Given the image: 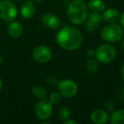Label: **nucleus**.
I'll return each mask as SVG.
<instances>
[{
	"label": "nucleus",
	"mask_w": 124,
	"mask_h": 124,
	"mask_svg": "<svg viewBox=\"0 0 124 124\" xmlns=\"http://www.w3.org/2000/svg\"><path fill=\"white\" fill-rule=\"evenodd\" d=\"M56 42L63 49L72 51L78 48L83 43L81 31L75 27L65 26L59 30L56 34Z\"/></svg>",
	"instance_id": "1"
},
{
	"label": "nucleus",
	"mask_w": 124,
	"mask_h": 124,
	"mask_svg": "<svg viewBox=\"0 0 124 124\" xmlns=\"http://www.w3.org/2000/svg\"><path fill=\"white\" fill-rule=\"evenodd\" d=\"M67 16L73 24H83L88 16V9L86 4L80 0H75L71 2L68 6Z\"/></svg>",
	"instance_id": "2"
},
{
	"label": "nucleus",
	"mask_w": 124,
	"mask_h": 124,
	"mask_svg": "<svg viewBox=\"0 0 124 124\" xmlns=\"http://www.w3.org/2000/svg\"><path fill=\"white\" fill-rule=\"evenodd\" d=\"M101 37L105 42L116 43L123 38V29L118 25L111 23L102 29Z\"/></svg>",
	"instance_id": "3"
},
{
	"label": "nucleus",
	"mask_w": 124,
	"mask_h": 124,
	"mask_svg": "<svg viewBox=\"0 0 124 124\" xmlns=\"http://www.w3.org/2000/svg\"><path fill=\"white\" fill-rule=\"evenodd\" d=\"M95 58L99 62L103 64H108L116 56V50L110 44H102L95 50Z\"/></svg>",
	"instance_id": "4"
},
{
	"label": "nucleus",
	"mask_w": 124,
	"mask_h": 124,
	"mask_svg": "<svg viewBox=\"0 0 124 124\" xmlns=\"http://www.w3.org/2000/svg\"><path fill=\"white\" fill-rule=\"evenodd\" d=\"M18 9L16 5L9 0L0 2V18L6 22H11L16 18Z\"/></svg>",
	"instance_id": "5"
},
{
	"label": "nucleus",
	"mask_w": 124,
	"mask_h": 124,
	"mask_svg": "<svg viewBox=\"0 0 124 124\" xmlns=\"http://www.w3.org/2000/svg\"><path fill=\"white\" fill-rule=\"evenodd\" d=\"M78 85L71 79H65L58 83V90L61 96L65 98H72L78 93Z\"/></svg>",
	"instance_id": "6"
},
{
	"label": "nucleus",
	"mask_w": 124,
	"mask_h": 124,
	"mask_svg": "<svg viewBox=\"0 0 124 124\" xmlns=\"http://www.w3.org/2000/svg\"><path fill=\"white\" fill-rule=\"evenodd\" d=\"M35 112L36 115L40 120L46 121L50 118L53 112V107L50 100L43 99L38 101L35 106Z\"/></svg>",
	"instance_id": "7"
},
{
	"label": "nucleus",
	"mask_w": 124,
	"mask_h": 124,
	"mask_svg": "<svg viewBox=\"0 0 124 124\" xmlns=\"http://www.w3.org/2000/svg\"><path fill=\"white\" fill-rule=\"evenodd\" d=\"M33 59L38 63H46L51 59L52 52L48 47L44 45H40L34 48L32 52Z\"/></svg>",
	"instance_id": "8"
},
{
	"label": "nucleus",
	"mask_w": 124,
	"mask_h": 124,
	"mask_svg": "<svg viewBox=\"0 0 124 124\" xmlns=\"http://www.w3.org/2000/svg\"><path fill=\"white\" fill-rule=\"evenodd\" d=\"M102 21H103V16L102 15H100V13H92L87 16L85 20V28L88 32L95 31L100 27Z\"/></svg>",
	"instance_id": "9"
},
{
	"label": "nucleus",
	"mask_w": 124,
	"mask_h": 124,
	"mask_svg": "<svg viewBox=\"0 0 124 124\" xmlns=\"http://www.w3.org/2000/svg\"><path fill=\"white\" fill-rule=\"evenodd\" d=\"M42 22L46 27L52 30L58 29L60 26V21L59 18L52 13H46L42 16Z\"/></svg>",
	"instance_id": "10"
},
{
	"label": "nucleus",
	"mask_w": 124,
	"mask_h": 124,
	"mask_svg": "<svg viewBox=\"0 0 124 124\" xmlns=\"http://www.w3.org/2000/svg\"><path fill=\"white\" fill-rule=\"evenodd\" d=\"M23 33V26L18 21H11L8 26V34L13 38H18Z\"/></svg>",
	"instance_id": "11"
},
{
	"label": "nucleus",
	"mask_w": 124,
	"mask_h": 124,
	"mask_svg": "<svg viewBox=\"0 0 124 124\" xmlns=\"http://www.w3.org/2000/svg\"><path fill=\"white\" fill-rule=\"evenodd\" d=\"M35 4L32 1H26L23 4L21 9V14L25 19H30L34 16Z\"/></svg>",
	"instance_id": "12"
},
{
	"label": "nucleus",
	"mask_w": 124,
	"mask_h": 124,
	"mask_svg": "<svg viewBox=\"0 0 124 124\" xmlns=\"http://www.w3.org/2000/svg\"><path fill=\"white\" fill-rule=\"evenodd\" d=\"M91 120L95 124H104L108 121V115L104 110H95L91 115Z\"/></svg>",
	"instance_id": "13"
},
{
	"label": "nucleus",
	"mask_w": 124,
	"mask_h": 124,
	"mask_svg": "<svg viewBox=\"0 0 124 124\" xmlns=\"http://www.w3.org/2000/svg\"><path fill=\"white\" fill-rule=\"evenodd\" d=\"M103 20H105L108 23H114L119 19L120 15L119 12L115 9H108L105 10V12L102 15Z\"/></svg>",
	"instance_id": "14"
},
{
	"label": "nucleus",
	"mask_w": 124,
	"mask_h": 124,
	"mask_svg": "<svg viewBox=\"0 0 124 124\" xmlns=\"http://www.w3.org/2000/svg\"><path fill=\"white\" fill-rule=\"evenodd\" d=\"M88 8L93 12L101 13L105 10V4L103 0H91L88 3Z\"/></svg>",
	"instance_id": "15"
},
{
	"label": "nucleus",
	"mask_w": 124,
	"mask_h": 124,
	"mask_svg": "<svg viewBox=\"0 0 124 124\" xmlns=\"http://www.w3.org/2000/svg\"><path fill=\"white\" fill-rule=\"evenodd\" d=\"M110 122L112 124H124V110L113 111L110 116Z\"/></svg>",
	"instance_id": "16"
},
{
	"label": "nucleus",
	"mask_w": 124,
	"mask_h": 124,
	"mask_svg": "<svg viewBox=\"0 0 124 124\" xmlns=\"http://www.w3.org/2000/svg\"><path fill=\"white\" fill-rule=\"evenodd\" d=\"M31 92H32L33 95L35 97L39 99H44L47 96V93H48L46 88L43 86H41V85H35V86H33L32 88H31Z\"/></svg>",
	"instance_id": "17"
},
{
	"label": "nucleus",
	"mask_w": 124,
	"mask_h": 124,
	"mask_svg": "<svg viewBox=\"0 0 124 124\" xmlns=\"http://www.w3.org/2000/svg\"><path fill=\"white\" fill-rule=\"evenodd\" d=\"M87 70H88V72L90 73H94L97 71L98 70V62H97L96 60H93V59H90V60H88L86 65Z\"/></svg>",
	"instance_id": "18"
},
{
	"label": "nucleus",
	"mask_w": 124,
	"mask_h": 124,
	"mask_svg": "<svg viewBox=\"0 0 124 124\" xmlns=\"http://www.w3.org/2000/svg\"><path fill=\"white\" fill-rule=\"evenodd\" d=\"M70 116H71V112H70V110L67 107H62L59 110V117L62 121H66L69 119Z\"/></svg>",
	"instance_id": "19"
},
{
	"label": "nucleus",
	"mask_w": 124,
	"mask_h": 124,
	"mask_svg": "<svg viewBox=\"0 0 124 124\" xmlns=\"http://www.w3.org/2000/svg\"><path fill=\"white\" fill-rule=\"evenodd\" d=\"M60 100H61V95L60 94V93L54 92L49 96V100L52 104H58L60 101Z\"/></svg>",
	"instance_id": "20"
},
{
	"label": "nucleus",
	"mask_w": 124,
	"mask_h": 124,
	"mask_svg": "<svg viewBox=\"0 0 124 124\" xmlns=\"http://www.w3.org/2000/svg\"><path fill=\"white\" fill-rule=\"evenodd\" d=\"M46 82L48 85H51V86H54V85H57L59 83L58 78H57L55 76H53V75L47 77Z\"/></svg>",
	"instance_id": "21"
},
{
	"label": "nucleus",
	"mask_w": 124,
	"mask_h": 124,
	"mask_svg": "<svg viewBox=\"0 0 124 124\" xmlns=\"http://www.w3.org/2000/svg\"><path fill=\"white\" fill-rule=\"evenodd\" d=\"M105 107H106V109L108 110H114V104L113 102L111 101H107L106 104H105Z\"/></svg>",
	"instance_id": "22"
},
{
	"label": "nucleus",
	"mask_w": 124,
	"mask_h": 124,
	"mask_svg": "<svg viewBox=\"0 0 124 124\" xmlns=\"http://www.w3.org/2000/svg\"><path fill=\"white\" fill-rule=\"evenodd\" d=\"M95 54V51L93 49H88V51H87V55H88V57H93L94 56Z\"/></svg>",
	"instance_id": "23"
},
{
	"label": "nucleus",
	"mask_w": 124,
	"mask_h": 124,
	"mask_svg": "<svg viewBox=\"0 0 124 124\" xmlns=\"http://www.w3.org/2000/svg\"><path fill=\"white\" fill-rule=\"evenodd\" d=\"M120 23H121V26H122V27L124 28V12L122 13V15L120 16Z\"/></svg>",
	"instance_id": "24"
},
{
	"label": "nucleus",
	"mask_w": 124,
	"mask_h": 124,
	"mask_svg": "<svg viewBox=\"0 0 124 124\" xmlns=\"http://www.w3.org/2000/svg\"><path fill=\"white\" fill-rule=\"evenodd\" d=\"M65 123L66 124H78V122H77L76 121L69 120V119H67V120L65 121Z\"/></svg>",
	"instance_id": "25"
},
{
	"label": "nucleus",
	"mask_w": 124,
	"mask_h": 124,
	"mask_svg": "<svg viewBox=\"0 0 124 124\" xmlns=\"http://www.w3.org/2000/svg\"><path fill=\"white\" fill-rule=\"evenodd\" d=\"M121 74H122V80L124 81V65L122 66V72H121Z\"/></svg>",
	"instance_id": "26"
},
{
	"label": "nucleus",
	"mask_w": 124,
	"mask_h": 124,
	"mask_svg": "<svg viewBox=\"0 0 124 124\" xmlns=\"http://www.w3.org/2000/svg\"><path fill=\"white\" fill-rule=\"evenodd\" d=\"M2 87H3V83H2V79H1V78H0V91H1V89H2Z\"/></svg>",
	"instance_id": "27"
},
{
	"label": "nucleus",
	"mask_w": 124,
	"mask_h": 124,
	"mask_svg": "<svg viewBox=\"0 0 124 124\" xmlns=\"http://www.w3.org/2000/svg\"><path fill=\"white\" fill-rule=\"evenodd\" d=\"M2 62H3V57H2V55L0 54V65L2 64Z\"/></svg>",
	"instance_id": "28"
},
{
	"label": "nucleus",
	"mask_w": 124,
	"mask_h": 124,
	"mask_svg": "<svg viewBox=\"0 0 124 124\" xmlns=\"http://www.w3.org/2000/svg\"><path fill=\"white\" fill-rule=\"evenodd\" d=\"M35 2H37V3H42V2H43L44 0H34Z\"/></svg>",
	"instance_id": "29"
},
{
	"label": "nucleus",
	"mask_w": 124,
	"mask_h": 124,
	"mask_svg": "<svg viewBox=\"0 0 124 124\" xmlns=\"http://www.w3.org/2000/svg\"><path fill=\"white\" fill-rule=\"evenodd\" d=\"M122 48L124 49V38L123 40H122Z\"/></svg>",
	"instance_id": "30"
},
{
	"label": "nucleus",
	"mask_w": 124,
	"mask_h": 124,
	"mask_svg": "<svg viewBox=\"0 0 124 124\" xmlns=\"http://www.w3.org/2000/svg\"><path fill=\"white\" fill-rule=\"evenodd\" d=\"M122 96L124 98V89H123V91H122Z\"/></svg>",
	"instance_id": "31"
},
{
	"label": "nucleus",
	"mask_w": 124,
	"mask_h": 124,
	"mask_svg": "<svg viewBox=\"0 0 124 124\" xmlns=\"http://www.w3.org/2000/svg\"><path fill=\"white\" fill-rule=\"evenodd\" d=\"M18 1H21V0H18Z\"/></svg>",
	"instance_id": "32"
}]
</instances>
